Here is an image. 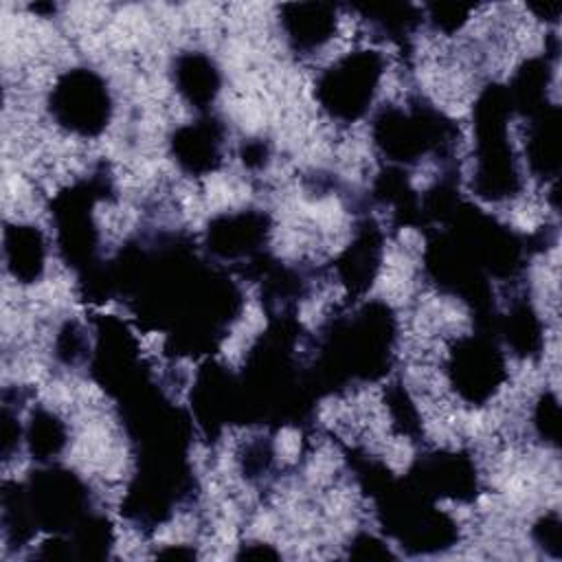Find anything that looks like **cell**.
Instances as JSON below:
<instances>
[{"label": "cell", "instance_id": "obj_1", "mask_svg": "<svg viewBox=\"0 0 562 562\" xmlns=\"http://www.w3.org/2000/svg\"><path fill=\"white\" fill-rule=\"evenodd\" d=\"M382 72V59L373 50L349 53L318 81V97L331 116L358 119L371 105Z\"/></svg>", "mask_w": 562, "mask_h": 562}, {"label": "cell", "instance_id": "obj_2", "mask_svg": "<svg viewBox=\"0 0 562 562\" xmlns=\"http://www.w3.org/2000/svg\"><path fill=\"white\" fill-rule=\"evenodd\" d=\"M50 108L59 125L92 136L108 125L110 99L105 83L88 70H72L59 79Z\"/></svg>", "mask_w": 562, "mask_h": 562}, {"label": "cell", "instance_id": "obj_3", "mask_svg": "<svg viewBox=\"0 0 562 562\" xmlns=\"http://www.w3.org/2000/svg\"><path fill=\"white\" fill-rule=\"evenodd\" d=\"M285 11L292 13L285 18L288 37L299 50L321 48L336 31V15L327 4H294Z\"/></svg>", "mask_w": 562, "mask_h": 562}, {"label": "cell", "instance_id": "obj_4", "mask_svg": "<svg viewBox=\"0 0 562 562\" xmlns=\"http://www.w3.org/2000/svg\"><path fill=\"white\" fill-rule=\"evenodd\" d=\"M7 268L20 283H33L44 268V241L35 226H7L4 231Z\"/></svg>", "mask_w": 562, "mask_h": 562}, {"label": "cell", "instance_id": "obj_5", "mask_svg": "<svg viewBox=\"0 0 562 562\" xmlns=\"http://www.w3.org/2000/svg\"><path fill=\"white\" fill-rule=\"evenodd\" d=\"M180 154V162H184L191 171L213 169L220 160V140L209 127H187L180 130L178 140H173Z\"/></svg>", "mask_w": 562, "mask_h": 562}, {"label": "cell", "instance_id": "obj_6", "mask_svg": "<svg viewBox=\"0 0 562 562\" xmlns=\"http://www.w3.org/2000/svg\"><path fill=\"white\" fill-rule=\"evenodd\" d=\"M180 90H184L191 101L206 103L217 92L215 68L204 57L180 59Z\"/></svg>", "mask_w": 562, "mask_h": 562}]
</instances>
